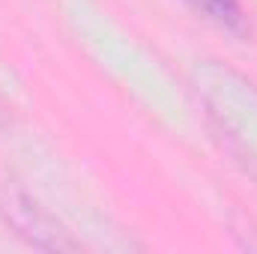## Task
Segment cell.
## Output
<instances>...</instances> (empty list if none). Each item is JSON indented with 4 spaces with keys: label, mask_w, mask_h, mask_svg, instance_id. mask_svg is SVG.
<instances>
[{
    "label": "cell",
    "mask_w": 257,
    "mask_h": 254,
    "mask_svg": "<svg viewBox=\"0 0 257 254\" xmlns=\"http://www.w3.org/2000/svg\"><path fill=\"white\" fill-rule=\"evenodd\" d=\"M189 3L197 12H203L209 21L221 24L224 30H233V33L245 30V15H242L239 0H189Z\"/></svg>",
    "instance_id": "6da1fadb"
}]
</instances>
